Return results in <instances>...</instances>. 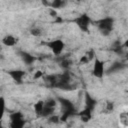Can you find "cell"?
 <instances>
[{
	"label": "cell",
	"instance_id": "30bf717a",
	"mask_svg": "<svg viewBox=\"0 0 128 128\" xmlns=\"http://www.w3.org/2000/svg\"><path fill=\"white\" fill-rule=\"evenodd\" d=\"M42 74H43V73H42L41 71H37V72H36V74H35V76H34V78H35V79H37V78L41 77V76H42Z\"/></svg>",
	"mask_w": 128,
	"mask_h": 128
},
{
	"label": "cell",
	"instance_id": "9c48e42d",
	"mask_svg": "<svg viewBox=\"0 0 128 128\" xmlns=\"http://www.w3.org/2000/svg\"><path fill=\"white\" fill-rule=\"evenodd\" d=\"M12 74V76H13V78L14 79H16V80H18V81H20L21 80V78L23 77V75L25 74L23 71H14L13 73H11Z\"/></svg>",
	"mask_w": 128,
	"mask_h": 128
},
{
	"label": "cell",
	"instance_id": "8992f818",
	"mask_svg": "<svg viewBox=\"0 0 128 128\" xmlns=\"http://www.w3.org/2000/svg\"><path fill=\"white\" fill-rule=\"evenodd\" d=\"M44 104L45 102L42 101V100H39L36 102V104H34V111L36 114H42L43 113V110H44Z\"/></svg>",
	"mask_w": 128,
	"mask_h": 128
},
{
	"label": "cell",
	"instance_id": "6da1fadb",
	"mask_svg": "<svg viewBox=\"0 0 128 128\" xmlns=\"http://www.w3.org/2000/svg\"><path fill=\"white\" fill-rule=\"evenodd\" d=\"M46 45H47V47H49V49L52 51V53L56 56L60 55L63 52L64 47H65V43L60 39H55V40L49 41L46 43Z\"/></svg>",
	"mask_w": 128,
	"mask_h": 128
},
{
	"label": "cell",
	"instance_id": "277c9868",
	"mask_svg": "<svg viewBox=\"0 0 128 128\" xmlns=\"http://www.w3.org/2000/svg\"><path fill=\"white\" fill-rule=\"evenodd\" d=\"M2 43L7 47H12L17 43V39L13 35H6L2 39Z\"/></svg>",
	"mask_w": 128,
	"mask_h": 128
},
{
	"label": "cell",
	"instance_id": "7a4b0ae2",
	"mask_svg": "<svg viewBox=\"0 0 128 128\" xmlns=\"http://www.w3.org/2000/svg\"><path fill=\"white\" fill-rule=\"evenodd\" d=\"M11 121V128H23L25 124V120L20 112L13 113L10 118Z\"/></svg>",
	"mask_w": 128,
	"mask_h": 128
},
{
	"label": "cell",
	"instance_id": "5b68a950",
	"mask_svg": "<svg viewBox=\"0 0 128 128\" xmlns=\"http://www.w3.org/2000/svg\"><path fill=\"white\" fill-rule=\"evenodd\" d=\"M89 18L86 17V15H83V16H80V18L78 19V25L83 29V30H86L88 25H89Z\"/></svg>",
	"mask_w": 128,
	"mask_h": 128
},
{
	"label": "cell",
	"instance_id": "52a82bcc",
	"mask_svg": "<svg viewBox=\"0 0 128 128\" xmlns=\"http://www.w3.org/2000/svg\"><path fill=\"white\" fill-rule=\"evenodd\" d=\"M5 110H6V102L4 97L0 96V122L2 121L4 115H5Z\"/></svg>",
	"mask_w": 128,
	"mask_h": 128
},
{
	"label": "cell",
	"instance_id": "3957f363",
	"mask_svg": "<svg viewBox=\"0 0 128 128\" xmlns=\"http://www.w3.org/2000/svg\"><path fill=\"white\" fill-rule=\"evenodd\" d=\"M93 75L96 78H102L104 76V63L100 59H95L94 65H93Z\"/></svg>",
	"mask_w": 128,
	"mask_h": 128
},
{
	"label": "cell",
	"instance_id": "ba28073f",
	"mask_svg": "<svg viewBox=\"0 0 128 128\" xmlns=\"http://www.w3.org/2000/svg\"><path fill=\"white\" fill-rule=\"evenodd\" d=\"M120 124H122L124 128L127 127V113L126 112H122L120 114Z\"/></svg>",
	"mask_w": 128,
	"mask_h": 128
},
{
	"label": "cell",
	"instance_id": "8fae6325",
	"mask_svg": "<svg viewBox=\"0 0 128 128\" xmlns=\"http://www.w3.org/2000/svg\"><path fill=\"white\" fill-rule=\"evenodd\" d=\"M0 128H3V127H2V126H1V125H0Z\"/></svg>",
	"mask_w": 128,
	"mask_h": 128
}]
</instances>
